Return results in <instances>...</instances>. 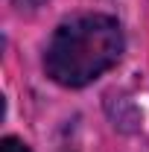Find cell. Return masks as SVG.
Listing matches in <instances>:
<instances>
[{
  "instance_id": "6da1fadb",
  "label": "cell",
  "mask_w": 149,
  "mask_h": 152,
  "mask_svg": "<svg viewBox=\"0 0 149 152\" xmlns=\"http://www.w3.org/2000/svg\"><path fill=\"white\" fill-rule=\"evenodd\" d=\"M123 56V29L111 15H76L58 23L47 50L44 70L61 88H85L111 70Z\"/></svg>"
},
{
  "instance_id": "7a4b0ae2",
  "label": "cell",
  "mask_w": 149,
  "mask_h": 152,
  "mask_svg": "<svg viewBox=\"0 0 149 152\" xmlns=\"http://www.w3.org/2000/svg\"><path fill=\"white\" fill-rule=\"evenodd\" d=\"M0 152H29V146L18 140V137H3L0 140Z\"/></svg>"
},
{
  "instance_id": "3957f363",
  "label": "cell",
  "mask_w": 149,
  "mask_h": 152,
  "mask_svg": "<svg viewBox=\"0 0 149 152\" xmlns=\"http://www.w3.org/2000/svg\"><path fill=\"white\" fill-rule=\"evenodd\" d=\"M18 6H38V3H44V0H15Z\"/></svg>"
}]
</instances>
